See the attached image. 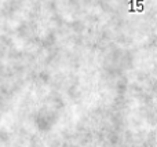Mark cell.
<instances>
[{"label":"cell","instance_id":"6da1fadb","mask_svg":"<svg viewBox=\"0 0 157 147\" xmlns=\"http://www.w3.org/2000/svg\"><path fill=\"white\" fill-rule=\"evenodd\" d=\"M135 8H134V0H131L130 2V13H135Z\"/></svg>","mask_w":157,"mask_h":147}]
</instances>
